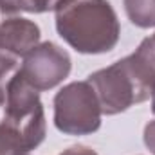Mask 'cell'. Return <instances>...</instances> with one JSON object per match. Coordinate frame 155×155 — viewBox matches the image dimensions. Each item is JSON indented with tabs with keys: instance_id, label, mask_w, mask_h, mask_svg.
I'll return each instance as SVG.
<instances>
[{
	"instance_id": "cell-5",
	"label": "cell",
	"mask_w": 155,
	"mask_h": 155,
	"mask_svg": "<svg viewBox=\"0 0 155 155\" xmlns=\"http://www.w3.org/2000/svg\"><path fill=\"white\" fill-rule=\"evenodd\" d=\"M72 71L69 52L54 41H40L31 49L18 69L24 79L38 92L51 90L63 83Z\"/></svg>"
},
{
	"instance_id": "cell-8",
	"label": "cell",
	"mask_w": 155,
	"mask_h": 155,
	"mask_svg": "<svg viewBox=\"0 0 155 155\" xmlns=\"http://www.w3.org/2000/svg\"><path fill=\"white\" fill-rule=\"evenodd\" d=\"M126 18L139 29L155 27V0H123Z\"/></svg>"
},
{
	"instance_id": "cell-2",
	"label": "cell",
	"mask_w": 155,
	"mask_h": 155,
	"mask_svg": "<svg viewBox=\"0 0 155 155\" xmlns=\"http://www.w3.org/2000/svg\"><path fill=\"white\" fill-rule=\"evenodd\" d=\"M0 123L16 135L25 153L36 150L45 139L47 119L40 92L18 71L5 85L4 117Z\"/></svg>"
},
{
	"instance_id": "cell-7",
	"label": "cell",
	"mask_w": 155,
	"mask_h": 155,
	"mask_svg": "<svg viewBox=\"0 0 155 155\" xmlns=\"http://www.w3.org/2000/svg\"><path fill=\"white\" fill-rule=\"evenodd\" d=\"M134 72L143 81V85L153 94L155 90V35L146 36L139 47L126 56Z\"/></svg>"
},
{
	"instance_id": "cell-11",
	"label": "cell",
	"mask_w": 155,
	"mask_h": 155,
	"mask_svg": "<svg viewBox=\"0 0 155 155\" xmlns=\"http://www.w3.org/2000/svg\"><path fill=\"white\" fill-rule=\"evenodd\" d=\"M143 141H144V146L150 150V153L155 155V119L146 123L143 132Z\"/></svg>"
},
{
	"instance_id": "cell-10",
	"label": "cell",
	"mask_w": 155,
	"mask_h": 155,
	"mask_svg": "<svg viewBox=\"0 0 155 155\" xmlns=\"http://www.w3.org/2000/svg\"><path fill=\"white\" fill-rule=\"evenodd\" d=\"M25 153L20 141L16 139V135L0 123V155H20Z\"/></svg>"
},
{
	"instance_id": "cell-3",
	"label": "cell",
	"mask_w": 155,
	"mask_h": 155,
	"mask_svg": "<svg viewBox=\"0 0 155 155\" xmlns=\"http://www.w3.org/2000/svg\"><path fill=\"white\" fill-rule=\"evenodd\" d=\"M87 81L92 85L105 116H117L126 112L128 108L150 99L152 96V92L134 72L126 56L105 69L88 74Z\"/></svg>"
},
{
	"instance_id": "cell-12",
	"label": "cell",
	"mask_w": 155,
	"mask_h": 155,
	"mask_svg": "<svg viewBox=\"0 0 155 155\" xmlns=\"http://www.w3.org/2000/svg\"><path fill=\"white\" fill-rule=\"evenodd\" d=\"M60 155H99L96 150L83 146V144H76V146H69L67 150H63Z\"/></svg>"
},
{
	"instance_id": "cell-1",
	"label": "cell",
	"mask_w": 155,
	"mask_h": 155,
	"mask_svg": "<svg viewBox=\"0 0 155 155\" xmlns=\"http://www.w3.org/2000/svg\"><path fill=\"white\" fill-rule=\"evenodd\" d=\"M54 24L60 38L79 54H107L121 38V24L108 0H61Z\"/></svg>"
},
{
	"instance_id": "cell-4",
	"label": "cell",
	"mask_w": 155,
	"mask_h": 155,
	"mask_svg": "<svg viewBox=\"0 0 155 155\" xmlns=\"http://www.w3.org/2000/svg\"><path fill=\"white\" fill-rule=\"evenodd\" d=\"M54 126L65 135H90L101 128V107L92 85L71 81L61 87L54 99Z\"/></svg>"
},
{
	"instance_id": "cell-14",
	"label": "cell",
	"mask_w": 155,
	"mask_h": 155,
	"mask_svg": "<svg viewBox=\"0 0 155 155\" xmlns=\"http://www.w3.org/2000/svg\"><path fill=\"white\" fill-rule=\"evenodd\" d=\"M152 112L155 114V90H153V94H152Z\"/></svg>"
},
{
	"instance_id": "cell-6",
	"label": "cell",
	"mask_w": 155,
	"mask_h": 155,
	"mask_svg": "<svg viewBox=\"0 0 155 155\" xmlns=\"http://www.w3.org/2000/svg\"><path fill=\"white\" fill-rule=\"evenodd\" d=\"M41 31L36 22L9 15L0 16V51L7 52L15 58L25 56L31 49H35L40 43Z\"/></svg>"
},
{
	"instance_id": "cell-9",
	"label": "cell",
	"mask_w": 155,
	"mask_h": 155,
	"mask_svg": "<svg viewBox=\"0 0 155 155\" xmlns=\"http://www.w3.org/2000/svg\"><path fill=\"white\" fill-rule=\"evenodd\" d=\"M61 0H0V15H18V13H47L54 11Z\"/></svg>"
},
{
	"instance_id": "cell-15",
	"label": "cell",
	"mask_w": 155,
	"mask_h": 155,
	"mask_svg": "<svg viewBox=\"0 0 155 155\" xmlns=\"http://www.w3.org/2000/svg\"><path fill=\"white\" fill-rule=\"evenodd\" d=\"M0 16H2V15H0Z\"/></svg>"
},
{
	"instance_id": "cell-13",
	"label": "cell",
	"mask_w": 155,
	"mask_h": 155,
	"mask_svg": "<svg viewBox=\"0 0 155 155\" xmlns=\"http://www.w3.org/2000/svg\"><path fill=\"white\" fill-rule=\"evenodd\" d=\"M4 103H5V87L0 85V107H4Z\"/></svg>"
}]
</instances>
